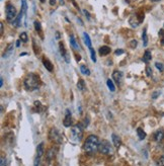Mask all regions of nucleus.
<instances>
[{
  "label": "nucleus",
  "instance_id": "nucleus-1",
  "mask_svg": "<svg viewBox=\"0 0 164 166\" xmlns=\"http://www.w3.org/2000/svg\"><path fill=\"white\" fill-rule=\"evenodd\" d=\"M99 144H100V142H99L98 138L94 135H90V136H88L86 141L84 142L83 150H84L87 154H93V153H95L98 150Z\"/></svg>",
  "mask_w": 164,
  "mask_h": 166
},
{
  "label": "nucleus",
  "instance_id": "nucleus-2",
  "mask_svg": "<svg viewBox=\"0 0 164 166\" xmlns=\"http://www.w3.org/2000/svg\"><path fill=\"white\" fill-rule=\"evenodd\" d=\"M40 85V78L34 73H29L24 79V86L28 90H35Z\"/></svg>",
  "mask_w": 164,
  "mask_h": 166
},
{
  "label": "nucleus",
  "instance_id": "nucleus-3",
  "mask_svg": "<svg viewBox=\"0 0 164 166\" xmlns=\"http://www.w3.org/2000/svg\"><path fill=\"white\" fill-rule=\"evenodd\" d=\"M83 137V129L81 125H75L74 127L71 129V139L75 142L81 141Z\"/></svg>",
  "mask_w": 164,
  "mask_h": 166
},
{
  "label": "nucleus",
  "instance_id": "nucleus-4",
  "mask_svg": "<svg viewBox=\"0 0 164 166\" xmlns=\"http://www.w3.org/2000/svg\"><path fill=\"white\" fill-rule=\"evenodd\" d=\"M5 12H6V19L7 21H13L16 18V8L12 5L11 3H7L5 6Z\"/></svg>",
  "mask_w": 164,
  "mask_h": 166
},
{
  "label": "nucleus",
  "instance_id": "nucleus-5",
  "mask_svg": "<svg viewBox=\"0 0 164 166\" xmlns=\"http://www.w3.org/2000/svg\"><path fill=\"white\" fill-rule=\"evenodd\" d=\"M49 139L52 142L56 143V144H61L63 141V138L61 136V134L59 133V131L56 128H52L49 132Z\"/></svg>",
  "mask_w": 164,
  "mask_h": 166
},
{
  "label": "nucleus",
  "instance_id": "nucleus-6",
  "mask_svg": "<svg viewBox=\"0 0 164 166\" xmlns=\"http://www.w3.org/2000/svg\"><path fill=\"white\" fill-rule=\"evenodd\" d=\"M98 151L101 154H104V155H112L114 153V150H112L111 144L107 141H101L100 142Z\"/></svg>",
  "mask_w": 164,
  "mask_h": 166
},
{
  "label": "nucleus",
  "instance_id": "nucleus-7",
  "mask_svg": "<svg viewBox=\"0 0 164 166\" xmlns=\"http://www.w3.org/2000/svg\"><path fill=\"white\" fill-rule=\"evenodd\" d=\"M58 152V149L56 147H51L47 152H46V159L48 160V162H51L54 158L56 157Z\"/></svg>",
  "mask_w": 164,
  "mask_h": 166
},
{
  "label": "nucleus",
  "instance_id": "nucleus-8",
  "mask_svg": "<svg viewBox=\"0 0 164 166\" xmlns=\"http://www.w3.org/2000/svg\"><path fill=\"white\" fill-rule=\"evenodd\" d=\"M123 77H124V74L123 72H121V71H114V73H112V79L114 80V82H116L117 85H120V84L122 83V80H123Z\"/></svg>",
  "mask_w": 164,
  "mask_h": 166
},
{
  "label": "nucleus",
  "instance_id": "nucleus-9",
  "mask_svg": "<svg viewBox=\"0 0 164 166\" xmlns=\"http://www.w3.org/2000/svg\"><path fill=\"white\" fill-rule=\"evenodd\" d=\"M63 124H64L65 127H70L72 125V116H71V113L69 111V110H66V116L63 121Z\"/></svg>",
  "mask_w": 164,
  "mask_h": 166
},
{
  "label": "nucleus",
  "instance_id": "nucleus-10",
  "mask_svg": "<svg viewBox=\"0 0 164 166\" xmlns=\"http://www.w3.org/2000/svg\"><path fill=\"white\" fill-rule=\"evenodd\" d=\"M163 139H164V130L160 129L157 132H155V134H154V140L156 142H161Z\"/></svg>",
  "mask_w": 164,
  "mask_h": 166
},
{
  "label": "nucleus",
  "instance_id": "nucleus-11",
  "mask_svg": "<svg viewBox=\"0 0 164 166\" xmlns=\"http://www.w3.org/2000/svg\"><path fill=\"white\" fill-rule=\"evenodd\" d=\"M43 64L44 66L46 67V69L49 71V72H52L54 70V67H53V64L51 63V61L49 60V59H46V58H43Z\"/></svg>",
  "mask_w": 164,
  "mask_h": 166
},
{
  "label": "nucleus",
  "instance_id": "nucleus-12",
  "mask_svg": "<svg viewBox=\"0 0 164 166\" xmlns=\"http://www.w3.org/2000/svg\"><path fill=\"white\" fill-rule=\"evenodd\" d=\"M44 153H45V146H44V143H41L36 147V157L41 158L44 155Z\"/></svg>",
  "mask_w": 164,
  "mask_h": 166
},
{
  "label": "nucleus",
  "instance_id": "nucleus-13",
  "mask_svg": "<svg viewBox=\"0 0 164 166\" xmlns=\"http://www.w3.org/2000/svg\"><path fill=\"white\" fill-rule=\"evenodd\" d=\"M112 143H114V147L119 148L120 146L122 145V141H121V138H120L119 136H117L116 134H112Z\"/></svg>",
  "mask_w": 164,
  "mask_h": 166
},
{
  "label": "nucleus",
  "instance_id": "nucleus-14",
  "mask_svg": "<svg viewBox=\"0 0 164 166\" xmlns=\"http://www.w3.org/2000/svg\"><path fill=\"white\" fill-rule=\"evenodd\" d=\"M23 16H24V14H23V12L20 10V12H19V14L17 16H16V18L14 19L13 21H12V24H13L14 26H20V22H21V18H23Z\"/></svg>",
  "mask_w": 164,
  "mask_h": 166
},
{
  "label": "nucleus",
  "instance_id": "nucleus-15",
  "mask_svg": "<svg viewBox=\"0 0 164 166\" xmlns=\"http://www.w3.org/2000/svg\"><path fill=\"white\" fill-rule=\"evenodd\" d=\"M70 44L73 49H75V50H80V46L78 45L76 39H75V37L73 36V34H71L70 36Z\"/></svg>",
  "mask_w": 164,
  "mask_h": 166
},
{
  "label": "nucleus",
  "instance_id": "nucleus-16",
  "mask_svg": "<svg viewBox=\"0 0 164 166\" xmlns=\"http://www.w3.org/2000/svg\"><path fill=\"white\" fill-rule=\"evenodd\" d=\"M111 53V48L107 46H102L101 48L99 49V54L100 56H106Z\"/></svg>",
  "mask_w": 164,
  "mask_h": 166
},
{
  "label": "nucleus",
  "instance_id": "nucleus-17",
  "mask_svg": "<svg viewBox=\"0 0 164 166\" xmlns=\"http://www.w3.org/2000/svg\"><path fill=\"white\" fill-rule=\"evenodd\" d=\"M12 52H13V45L9 44L6 48V51L4 52V54H3V58H7V57H9L12 54Z\"/></svg>",
  "mask_w": 164,
  "mask_h": 166
},
{
  "label": "nucleus",
  "instance_id": "nucleus-18",
  "mask_svg": "<svg viewBox=\"0 0 164 166\" xmlns=\"http://www.w3.org/2000/svg\"><path fill=\"white\" fill-rule=\"evenodd\" d=\"M83 38H84V43L85 45L88 47V48H92V45H91V39H90V37L89 34H88L87 33H84L83 34Z\"/></svg>",
  "mask_w": 164,
  "mask_h": 166
},
{
  "label": "nucleus",
  "instance_id": "nucleus-19",
  "mask_svg": "<svg viewBox=\"0 0 164 166\" xmlns=\"http://www.w3.org/2000/svg\"><path fill=\"white\" fill-rule=\"evenodd\" d=\"M152 59V56H151V52L149 50H147L145 53H144V56H143V61L146 62V63H148L149 61Z\"/></svg>",
  "mask_w": 164,
  "mask_h": 166
},
{
  "label": "nucleus",
  "instance_id": "nucleus-20",
  "mask_svg": "<svg viewBox=\"0 0 164 166\" xmlns=\"http://www.w3.org/2000/svg\"><path fill=\"white\" fill-rule=\"evenodd\" d=\"M137 134H138V137L140 140H144V139L146 138V133L144 132L143 130H142L141 128H138L137 129Z\"/></svg>",
  "mask_w": 164,
  "mask_h": 166
},
{
  "label": "nucleus",
  "instance_id": "nucleus-21",
  "mask_svg": "<svg viewBox=\"0 0 164 166\" xmlns=\"http://www.w3.org/2000/svg\"><path fill=\"white\" fill-rule=\"evenodd\" d=\"M21 11L23 12L24 16L26 14V11H28V3H26V0H21Z\"/></svg>",
  "mask_w": 164,
  "mask_h": 166
},
{
  "label": "nucleus",
  "instance_id": "nucleus-22",
  "mask_svg": "<svg viewBox=\"0 0 164 166\" xmlns=\"http://www.w3.org/2000/svg\"><path fill=\"white\" fill-rule=\"evenodd\" d=\"M77 88L79 89V90H81V91H83L85 89V82H84V80H83V79H79V80H78Z\"/></svg>",
  "mask_w": 164,
  "mask_h": 166
},
{
  "label": "nucleus",
  "instance_id": "nucleus-23",
  "mask_svg": "<svg viewBox=\"0 0 164 166\" xmlns=\"http://www.w3.org/2000/svg\"><path fill=\"white\" fill-rule=\"evenodd\" d=\"M106 84H107V87H109V89L111 91H114V90H116V86H114V82H112V80L109 79V80L106 81Z\"/></svg>",
  "mask_w": 164,
  "mask_h": 166
},
{
  "label": "nucleus",
  "instance_id": "nucleus-24",
  "mask_svg": "<svg viewBox=\"0 0 164 166\" xmlns=\"http://www.w3.org/2000/svg\"><path fill=\"white\" fill-rule=\"evenodd\" d=\"M59 48H60V53H61V55H62V57L64 58V57L67 55V52H66L65 50V47H64V45H63L62 43H60L59 44Z\"/></svg>",
  "mask_w": 164,
  "mask_h": 166
},
{
  "label": "nucleus",
  "instance_id": "nucleus-25",
  "mask_svg": "<svg viewBox=\"0 0 164 166\" xmlns=\"http://www.w3.org/2000/svg\"><path fill=\"white\" fill-rule=\"evenodd\" d=\"M80 71H81L82 74H84V75H90V71L89 69L87 68L86 66L82 65L81 67H80Z\"/></svg>",
  "mask_w": 164,
  "mask_h": 166
},
{
  "label": "nucleus",
  "instance_id": "nucleus-26",
  "mask_svg": "<svg viewBox=\"0 0 164 166\" xmlns=\"http://www.w3.org/2000/svg\"><path fill=\"white\" fill-rule=\"evenodd\" d=\"M142 39H143V44L144 46H147V44H148V38H147V31H146V29H144L143 31V34H142Z\"/></svg>",
  "mask_w": 164,
  "mask_h": 166
},
{
  "label": "nucleus",
  "instance_id": "nucleus-27",
  "mask_svg": "<svg viewBox=\"0 0 164 166\" xmlns=\"http://www.w3.org/2000/svg\"><path fill=\"white\" fill-rule=\"evenodd\" d=\"M35 29H36V31H38V33L42 34V26H41L40 21H38V20L35 21Z\"/></svg>",
  "mask_w": 164,
  "mask_h": 166
},
{
  "label": "nucleus",
  "instance_id": "nucleus-28",
  "mask_svg": "<svg viewBox=\"0 0 164 166\" xmlns=\"http://www.w3.org/2000/svg\"><path fill=\"white\" fill-rule=\"evenodd\" d=\"M19 39H20V41H23V43H26V42H28V34H26V33H21Z\"/></svg>",
  "mask_w": 164,
  "mask_h": 166
},
{
  "label": "nucleus",
  "instance_id": "nucleus-29",
  "mask_svg": "<svg viewBox=\"0 0 164 166\" xmlns=\"http://www.w3.org/2000/svg\"><path fill=\"white\" fill-rule=\"evenodd\" d=\"M89 50H90V54H91V60L95 63V62H96V57H95V52H94V50H93V48H90Z\"/></svg>",
  "mask_w": 164,
  "mask_h": 166
},
{
  "label": "nucleus",
  "instance_id": "nucleus-30",
  "mask_svg": "<svg viewBox=\"0 0 164 166\" xmlns=\"http://www.w3.org/2000/svg\"><path fill=\"white\" fill-rule=\"evenodd\" d=\"M155 66H156V68L158 69L159 71H163V69H164V67H163V64H161V63H155Z\"/></svg>",
  "mask_w": 164,
  "mask_h": 166
},
{
  "label": "nucleus",
  "instance_id": "nucleus-31",
  "mask_svg": "<svg viewBox=\"0 0 164 166\" xmlns=\"http://www.w3.org/2000/svg\"><path fill=\"white\" fill-rule=\"evenodd\" d=\"M157 164L158 165H161V166H164V156H161V157L159 158Z\"/></svg>",
  "mask_w": 164,
  "mask_h": 166
},
{
  "label": "nucleus",
  "instance_id": "nucleus-32",
  "mask_svg": "<svg viewBox=\"0 0 164 166\" xmlns=\"http://www.w3.org/2000/svg\"><path fill=\"white\" fill-rule=\"evenodd\" d=\"M146 72H147V75L150 77V76L152 75V69H151L150 67H147V68H146Z\"/></svg>",
  "mask_w": 164,
  "mask_h": 166
},
{
  "label": "nucleus",
  "instance_id": "nucleus-33",
  "mask_svg": "<svg viewBox=\"0 0 164 166\" xmlns=\"http://www.w3.org/2000/svg\"><path fill=\"white\" fill-rule=\"evenodd\" d=\"M5 164H6V160L4 159L3 157H1V162H0V165H1V166H4Z\"/></svg>",
  "mask_w": 164,
  "mask_h": 166
},
{
  "label": "nucleus",
  "instance_id": "nucleus-34",
  "mask_svg": "<svg viewBox=\"0 0 164 166\" xmlns=\"http://www.w3.org/2000/svg\"><path fill=\"white\" fill-rule=\"evenodd\" d=\"M130 45H131L132 48H135V47L137 46V42L135 41V39H134V41H132V42H131V44H130Z\"/></svg>",
  "mask_w": 164,
  "mask_h": 166
},
{
  "label": "nucleus",
  "instance_id": "nucleus-35",
  "mask_svg": "<svg viewBox=\"0 0 164 166\" xmlns=\"http://www.w3.org/2000/svg\"><path fill=\"white\" fill-rule=\"evenodd\" d=\"M123 53H124L123 50H117L116 52H114V54H116V55H121V54H123Z\"/></svg>",
  "mask_w": 164,
  "mask_h": 166
},
{
  "label": "nucleus",
  "instance_id": "nucleus-36",
  "mask_svg": "<svg viewBox=\"0 0 164 166\" xmlns=\"http://www.w3.org/2000/svg\"><path fill=\"white\" fill-rule=\"evenodd\" d=\"M159 94H160V92H155V93L153 94L152 97L154 98V99H155V98H157V95H159Z\"/></svg>",
  "mask_w": 164,
  "mask_h": 166
},
{
  "label": "nucleus",
  "instance_id": "nucleus-37",
  "mask_svg": "<svg viewBox=\"0 0 164 166\" xmlns=\"http://www.w3.org/2000/svg\"><path fill=\"white\" fill-rule=\"evenodd\" d=\"M0 28H1V34H2L4 31V26H3V23H2V22L0 23Z\"/></svg>",
  "mask_w": 164,
  "mask_h": 166
},
{
  "label": "nucleus",
  "instance_id": "nucleus-38",
  "mask_svg": "<svg viewBox=\"0 0 164 166\" xmlns=\"http://www.w3.org/2000/svg\"><path fill=\"white\" fill-rule=\"evenodd\" d=\"M50 4H51V5H55V4H56V0H50Z\"/></svg>",
  "mask_w": 164,
  "mask_h": 166
},
{
  "label": "nucleus",
  "instance_id": "nucleus-39",
  "mask_svg": "<svg viewBox=\"0 0 164 166\" xmlns=\"http://www.w3.org/2000/svg\"><path fill=\"white\" fill-rule=\"evenodd\" d=\"M159 36H160V37H164V31H163V29H161V31H159Z\"/></svg>",
  "mask_w": 164,
  "mask_h": 166
},
{
  "label": "nucleus",
  "instance_id": "nucleus-40",
  "mask_svg": "<svg viewBox=\"0 0 164 166\" xmlns=\"http://www.w3.org/2000/svg\"><path fill=\"white\" fill-rule=\"evenodd\" d=\"M0 86H1V87H2V86H3V78H0Z\"/></svg>",
  "mask_w": 164,
  "mask_h": 166
},
{
  "label": "nucleus",
  "instance_id": "nucleus-41",
  "mask_svg": "<svg viewBox=\"0 0 164 166\" xmlns=\"http://www.w3.org/2000/svg\"><path fill=\"white\" fill-rule=\"evenodd\" d=\"M83 12H84V13L86 14V16L88 17V18H89V17H90V15H89V13H88V11H86V10H83Z\"/></svg>",
  "mask_w": 164,
  "mask_h": 166
},
{
  "label": "nucleus",
  "instance_id": "nucleus-42",
  "mask_svg": "<svg viewBox=\"0 0 164 166\" xmlns=\"http://www.w3.org/2000/svg\"><path fill=\"white\" fill-rule=\"evenodd\" d=\"M19 45H20V39H18V41L16 42V47H19Z\"/></svg>",
  "mask_w": 164,
  "mask_h": 166
},
{
  "label": "nucleus",
  "instance_id": "nucleus-43",
  "mask_svg": "<svg viewBox=\"0 0 164 166\" xmlns=\"http://www.w3.org/2000/svg\"><path fill=\"white\" fill-rule=\"evenodd\" d=\"M56 38H57L58 39H59V38H60V34H59L58 31H57V33H56Z\"/></svg>",
  "mask_w": 164,
  "mask_h": 166
},
{
  "label": "nucleus",
  "instance_id": "nucleus-44",
  "mask_svg": "<svg viewBox=\"0 0 164 166\" xmlns=\"http://www.w3.org/2000/svg\"><path fill=\"white\" fill-rule=\"evenodd\" d=\"M152 1H154V2H158V1H160V0H152Z\"/></svg>",
  "mask_w": 164,
  "mask_h": 166
},
{
  "label": "nucleus",
  "instance_id": "nucleus-45",
  "mask_svg": "<svg viewBox=\"0 0 164 166\" xmlns=\"http://www.w3.org/2000/svg\"><path fill=\"white\" fill-rule=\"evenodd\" d=\"M41 2H45V0H40Z\"/></svg>",
  "mask_w": 164,
  "mask_h": 166
}]
</instances>
